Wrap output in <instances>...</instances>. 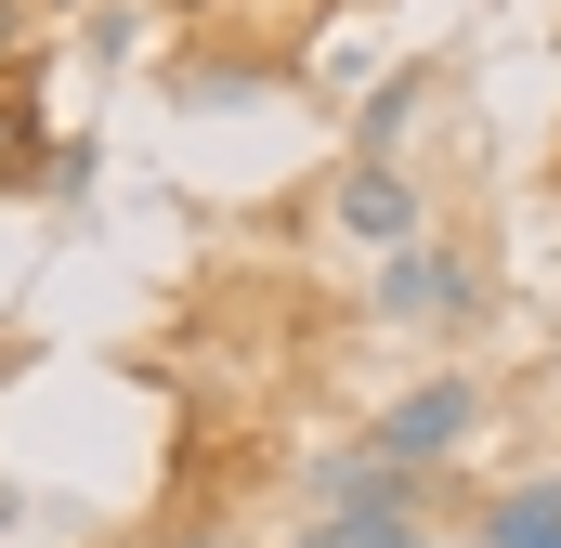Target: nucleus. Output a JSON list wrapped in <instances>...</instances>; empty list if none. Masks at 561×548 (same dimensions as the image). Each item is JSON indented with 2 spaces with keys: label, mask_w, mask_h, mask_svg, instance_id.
I'll use <instances>...</instances> for the list:
<instances>
[{
  "label": "nucleus",
  "mask_w": 561,
  "mask_h": 548,
  "mask_svg": "<svg viewBox=\"0 0 561 548\" xmlns=\"http://www.w3.org/2000/svg\"><path fill=\"white\" fill-rule=\"evenodd\" d=\"M366 300H379V327H483L496 313V274H483V249H457V236H419V249H379Z\"/></svg>",
  "instance_id": "obj_1"
},
{
  "label": "nucleus",
  "mask_w": 561,
  "mask_h": 548,
  "mask_svg": "<svg viewBox=\"0 0 561 548\" xmlns=\"http://www.w3.org/2000/svg\"><path fill=\"white\" fill-rule=\"evenodd\" d=\"M483 431V379H419V392H392V406L366 418V444L392 457V470H419V483H444V457Z\"/></svg>",
  "instance_id": "obj_2"
},
{
  "label": "nucleus",
  "mask_w": 561,
  "mask_h": 548,
  "mask_svg": "<svg viewBox=\"0 0 561 548\" xmlns=\"http://www.w3.org/2000/svg\"><path fill=\"white\" fill-rule=\"evenodd\" d=\"M327 209H340V236H366V249H419V236H431V196L392 170V157H340Z\"/></svg>",
  "instance_id": "obj_3"
},
{
  "label": "nucleus",
  "mask_w": 561,
  "mask_h": 548,
  "mask_svg": "<svg viewBox=\"0 0 561 548\" xmlns=\"http://www.w3.org/2000/svg\"><path fill=\"white\" fill-rule=\"evenodd\" d=\"M379 496H431V483H419V470H392L366 431L327 444V457H300V510H379Z\"/></svg>",
  "instance_id": "obj_4"
},
{
  "label": "nucleus",
  "mask_w": 561,
  "mask_h": 548,
  "mask_svg": "<svg viewBox=\"0 0 561 548\" xmlns=\"http://www.w3.org/2000/svg\"><path fill=\"white\" fill-rule=\"evenodd\" d=\"M53 157H66V144L39 118V53H26V66H0V196H39Z\"/></svg>",
  "instance_id": "obj_5"
},
{
  "label": "nucleus",
  "mask_w": 561,
  "mask_h": 548,
  "mask_svg": "<svg viewBox=\"0 0 561 548\" xmlns=\"http://www.w3.org/2000/svg\"><path fill=\"white\" fill-rule=\"evenodd\" d=\"M300 548H444L431 496H379V510H300Z\"/></svg>",
  "instance_id": "obj_6"
},
{
  "label": "nucleus",
  "mask_w": 561,
  "mask_h": 548,
  "mask_svg": "<svg viewBox=\"0 0 561 548\" xmlns=\"http://www.w3.org/2000/svg\"><path fill=\"white\" fill-rule=\"evenodd\" d=\"M431 92H444V66H392V79H366V105H353V157H392V144L431 118Z\"/></svg>",
  "instance_id": "obj_7"
},
{
  "label": "nucleus",
  "mask_w": 561,
  "mask_h": 548,
  "mask_svg": "<svg viewBox=\"0 0 561 548\" xmlns=\"http://www.w3.org/2000/svg\"><path fill=\"white\" fill-rule=\"evenodd\" d=\"M483 548H561V470L510 483V496H483Z\"/></svg>",
  "instance_id": "obj_8"
},
{
  "label": "nucleus",
  "mask_w": 561,
  "mask_h": 548,
  "mask_svg": "<svg viewBox=\"0 0 561 548\" xmlns=\"http://www.w3.org/2000/svg\"><path fill=\"white\" fill-rule=\"evenodd\" d=\"M26 26H39V0H0V66H26Z\"/></svg>",
  "instance_id": "obj_9"
},
{
  "label": "nucleus",
  "mask_w": 561,
  "mask_h": 548,
  "mask_svg": "<svg viewBox=\"0 0 561 548\" xmlns=\"http://www.w3.org/2000/svg\"><path fill=\"white\" fill-rule=\"evenodd\" d=\"M13 523H26V496H13V483H0V536H13Z\"/></svg>",
  "instance_id": "obj_10"
},
{
  "label": "nucleus",
  "mask_w": 561,
  "mask_h": 548,
  "mask_svg": "<svg viewBox=\"0 0 561 548\" xmlns=\"http://www.w3.org/2000/svg\"><path fill=\"white\" fill-rule=\"evenodd\" d=\"M157 548H236V536H157Z\"/></svg>",
  "instance_id": "obj_11"
}]
</instances>
